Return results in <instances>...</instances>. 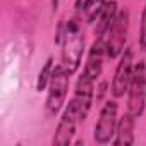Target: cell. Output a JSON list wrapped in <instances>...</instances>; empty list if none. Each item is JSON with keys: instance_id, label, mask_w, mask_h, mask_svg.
<instances>
[{"instance_id": "1", "label": "cell", "mask_w": 146, "mask_h": 146, "mask_svg": "<svg viewBox=\"0 0 146 146\" xmlns=\"http://www.w3.org/2000/svg\"><path fill=\"white\" fill-rule=\"evenodd\" d=\"M83 17L74 16L69 21H62L57 28V43L60 45V65L74 76L81 67L83 55H84V29H83Z\"/></svg>"}, {"instance_id": "2", "label": "cell", "mask_w": 146, "mask_h": 146, "mask_svg": "<svg viewBox=\"0 0 146 146\" xmlns=\"http://www.w3.org/2000/svg\"><path fill=\"white\" fill-rule=\"evenodd\" d=\"M69 84H70V74L60 64L55 65L46 91V100H45V113L48 119L57 117L64 110L69 93Z\"/></svg>"}, {"instance_id": "3", "label": "cell", "mask_w": 146, "mask_h": 146, "mask_svg": "<svg viewBox=\"0 0 146 146\" xmlns=\"http://www.w3.org/2000/svg\"><path fill=\"white\" fill-rule=\"evenodd\" d=\"M129 21H131V14L127 9H120L115 21L112 23V26L108 28L105 38V50H107V58L108 60H115L119 58L124 50L127 48V35H129Z\"/></svg>"}, {"instance_id": "4", "label": "cell", "mask_w": 146, "mask_h": 146, "mask_svg": "<svg viewBox=\"0 0 146 146\" xmlns=\"http://www.w3.org/2000/svg\"><path fill=\"white\" fill-rule=\"evenodd\" d=\"M84 120H86V117L83 115V112L79 110V107L72 100H69V103L62 110L60 120H58L55 134L52 137V144L53 146H67V144H70L72 139H74L78 125L81 122H84Z\"/></svg>"}, {"instance_id": "5", "label": "cell", "mask_w": 146, "mask_h": 146, "mask_svg": "<svg viewBox=\"0 0 146 146\" xmlns=\"http://www.w3.org/2000/svg\"><path fill=\"white\" fill-rule=\"evenodd\" d=\"M117 122H119V103H117V98H112V100H107L100 108L98 120L93 129V141L96 144L112 143L115 137Z\"/></svg>"}, {"instance_id": "6", "label": "cell", "mask_w": 146, "mask_h": 146, "mask_svg": "<svg viewBox=\"0 0 146 146\" xmlns=\"http://www.w3.org/2000/svg\"><path fill=\"white\" fill-rule=\"evenodd\" d=\"M127 112L139 119L144 112L146 103V62L139 60L134 64V72L127 88Z\"/></svg>"}, {"instance_id": "7", "label": "cell", "mask_w": 146, "mask_h": 146, "mask_svg": "<svg viewBox=\"0 0 146 146\" xmlns=\"http://www.w3.org/2000/svg\"><path fill=\"white\" fill-rule=\"evenodd\" d=\"M134 52L131 48H125L124 53L119 57V64L115 67L113 78L110 83V95L113 98H120L127 93L132 72H134Z\"/></svg>"}, {"instance_id": "8", "label": "cell", "mask_w": 146, "mask_h": 146, "mask_svg": "<svg viewBox=\"0 0 146 146\" xmlns=\"http://www.w3.org/2000/svg\"><path fill=\"white\" fill-rule=\"evenodd\" d=\"M105 58H107V50H105V38L103 36H98L91 48L88 50V57H86V62H84V67H83V74L90 76L91 79L98 81L102 72H103V64H105Z\"/></svg>"}, {"instance_id": "9", "label": "cell", "mask_w": 146, "mask_h": 146, "mask_svg": "<svg viewBox=\"0 0 146 146\" xmlns=\"http://www.w3.org/2000/svg\"><path fill=\"white\" fill-rule=\"evenodd\" d=\"M119 4L117 0H107V2L102 5V9L96 12L93 23H95V35L98 36H105L108 28L112 26V23L115 21L117 14H119Z\"/></svg>"}, {"instance_id": "10", "label": "cell", "mask_w": 146, "mask_h": 146, "mask_svg": "<svg viewBox=\"0 0 146 146\" xmlns=\"http://www.w3.org/2000/svg\"><path fill=\"white\" fill-rule=\"evenodd\" d=\"M136 117L131 113V112H125L122 117H119V122H117V131H115V137H113V144H124V146H129V144H134L136 143V137H134V127H136Z\"/></svg>"}, {"instance_id": "11", "label": "cell", "mask_w": 146, "mask_h": 146, "mask_svg": "<svg viewBox=\"0 0 146 146\" xmlns=\"http://www.w3.org/2000/svg\"><path fill=\"white\" fill-rule=\"evenodd\" d=\"M107 0H74V9L79 17L86 19L88 23H93L96 12L102 9V5Z\"/></svg>"}, {"instance_id": "12", "label": "cell", "mask_w": 146, "mask_h": 146, "mask_svg": "<svg viewBox=\"0 0 146 146\" xmlns=\"http://www.w3.org/2000/svg\"><path fill=\"white\" fill-rule=\"evenodd\" d=\"M53 57H48L41 67V70L38 72V78H36V91H45L48 90V84H50V79H52V74H53Z\"/></svg>"}, {"instance_id": "13", "label": "cell", "mask_w": 146, "mask_h": 146, "mask_svg": "<svg viewBox=\"0 0 146 146\" xmlns=\"http://www.w3.org/2000/svg\"><path fill=\"white\" fill-rule=\"evenodd\" d=\"M139 46L146 52V2L141 12V24H139Z\"/></svg>"}]
</instances>
